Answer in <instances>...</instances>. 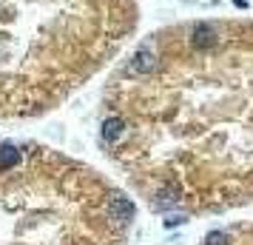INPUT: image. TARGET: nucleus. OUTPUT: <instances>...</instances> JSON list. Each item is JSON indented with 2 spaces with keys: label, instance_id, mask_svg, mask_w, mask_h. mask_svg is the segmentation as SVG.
I'll return each instance as SVG.
<instances>
[{
  "label": "nucleus",
  "instance_id": "1",
  "mask_svg": "<svg viewBox=\"0 0 253 245\" xmlns=\"http://www.w3.org/2000/svg\"><path fill=\"white\" fill-rule=\"evenodd\" d=\"M103 146L151 211L253 205V20L148 35L103 97Z\"/></svg>",
  "mask_w": 253,
  "mask_h": 245
},
{
  "label": "nucleus",
  "instance_id": "2",
  "mask_svg": "<svg viewBox=\"0 0 253 245\" xmlns=\"http://www.w3.org/2000/svg\"><path fill=\"white\" fill-rule=\"evenodd\" d=\"M137 29V0H0V120L57 108Z\"/></svg>",
  "mask_w": 253,
  "mask_h": 245
},
{
  "label": "nucleus",
  "instance_id": "3",
  "mask_svg": "<svg viewBox=\"0 0 253 245\" xmlns=\"http://www.w3.org/2000/svg\"><path fill=\"white\" fill-rule=\"evenodd\" d=\"M137 205L88 163L0 143V245H128Z\"/></svg>",
  "mask_w": 253,
  "mask_h": 245
},
{
  "label": "nucleus",
  "instance_id": "4",
  "mask_svg": "<svg viewBox=\"0 0 253 245\" xmlns=\"http://www.w3.org/2000/svg\"><path fill=\"white\" fill-rule=\"evenodd\" d=\"M202 245H253V222H236L228 228H216L202 240Z\"/></svg>",
  "mask_w": 253,
  "mask_h": 245
}]
</instances>
